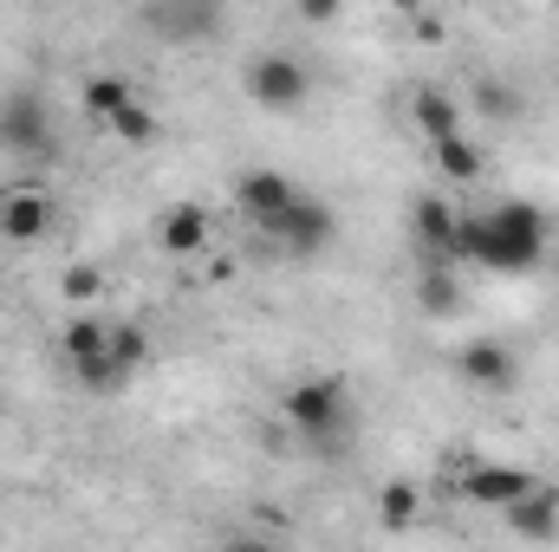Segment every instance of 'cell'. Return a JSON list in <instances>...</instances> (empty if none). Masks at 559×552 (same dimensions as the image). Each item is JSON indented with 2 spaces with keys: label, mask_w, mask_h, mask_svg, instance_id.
<instances>
[{
  "label": "cell",
  "mask_w": 559,
  "mask_h": 552,
  "mask_svg": "<svg viewBox=\"0 0 559 552\" xmlns=\"http://www.w3.org/2000/svg\"><path fill=\"white\" fill-rule=\"evenodd\" d=\"M547 254V215L534 202H495L488 215L462 221V261L488 274H527Z\"/></svg>",
  "instance_id": "1"
},
{
  "label": "cell",
  "mask_w": 559,
  "mask_h": 552,
  "mask_svg": "<svg viewBox=\"0 0 559 552\" xmlns=\"http://www.w3.org/2000/svg\"><path fill=\"white\" fill-rule=\"evenodd\" d=\"M280 410H286V422H293L312 448H325V455H338V442H345V429H352V397H345L338 377H299V384L280 397Z\"/></svg>",
  "instance_id": "2"
},
{
  "label": "cell",
  "mask_w": 559,
  "mask_h": 552,
  "mask_svg": "<svg viewBox=\"0 0 559 552\" xmlns=\"http://www.w3.org/2000/svg\"><path fill=\"white\" fill-rule=\"evenodd\" d=\"M241 92H248V105H261V111H299L306 98H312V72L293 59V52H254L248 65H241Z\"/></svg>",
  "instance_id": "3"
},
{
  "label": "cell",
  "mask_w": 559,
  "mask_h": 552,
  "mask_svg": "<svg viewBox=\"0 0 559 552\" xmlns=\"http://www.w3.org/2000/svg\"><path fill=\"white\" fill-rule=\"evenodd\" d=\"M0 149L7 156H52V105L39 85H7L0 98Z\"/></svg>",
  "instance_id": "4"
},
{
  "label": "cell",
  "mask_w": 559,
  "mask_h": 552,
  "mask_svg": "<svg viewBox=\"0 0 559 552\" xmlns=\"http://www.w3.org/2000/svg\"><path fill=\"white\" fill-rule=\"evenodd\" d=\"M261 235H267V241H280L286 254L312 261V254H325V248L338 241V215H332L319 195H306V189H299L280 215H267V221H261Z\"/></svg>",
  "instance_id": "5"
},
{
  "label": "cell",
  "mask_w": 559,
  "mask_h": 552,
  "mask_svg": "<svg viewBox=\"0 0 559 552\" xmlns=\"http://www.w3.org/2000/svg\"><path fill=\"white\" fill-rule=\"evenodd\" d=\"M143 20L163 46H209L222 33V0H143Z\"/></svg>",
  "instance_id": "6"
},
{
  "label": "cell",
  "mask_w": 559,
  "mask_h": 552,
  "mask_svg": "<svg viewBox=\"0 0 559 552\" xmlns=\"http://www.w3.org/2000/svg\"><path fill=\"white\" fill-rule=\"evenodd\" d=\"M455 371H462V384H475V391H488V397L514 391V377H521L514 351L495 345V338H468V345H455Z\"/></svg>",
  "instance_id": "7"
},
{
  "label": "cell",
  "mask_w": 559,
  "mask_h": 552,
  "mask_svg": "<svg viewBox=\"0 0 559 552\" xmlns=\"http://www.w3.org/2000/svg\"><path fill=\"white\" fill-rule=\"evenodd\" d=\"M46 235H52V202H46V189H33V182L7 189V195H0V241L33 248V241H46Z\"/></svg>",
  "instance_id": "8"
},
{
  "label": "cell",
  "mask_w": 559,
  "mask_h": 552,
  "mask_svg": "<svg viewBox=\"0 0 559 552\" xmlns=\"http://www.w3.org/2000/svg\"><path fill=\"white\" fill-rule=\"evenodd\" d=\"M411 235H417L423 254H462V215H455L436 189L411 202Z\"/></svg>",
  "instance_id": "9"
},
{
  "label": "cell",
  "mask_w": 559,
  "mask_h": 552,
  "mask_svg": "<svg viewBox=\"0 0 559 552\" xmlns=\"http://www.w3.org/2000/svg\"><path fill=\"white\" fill-rule=\"evenodd\" d=\"M527 488H540L527 468H501V461H475L468 475H462V501H475V507H508V501H521Z\"/></svg>",
  "instance_id": "10"
},
{
  "label": "cell",
  "mask_w": 559,
  "mask_h": 552,
  "mask_svg": "<svg viewBox=\"0 0 559 552\" xmlns=\"http://www.w3.org/2000/svg\"><path fill=\"white\" fill-rule=\"evenodd\" d=\"M156 241H163V254H202V248L215 241V221H209L202 202H176V208L156 221Z\"/></svg>",
  "instance_id": "11"
},
{
  "label": "cell",
  "mask_w": 559,
  "mask_h": 552,
  "mask_svg": "<svg viewBox=\"0 0 559 552\" xmlns=\"http://www.w3.org/2000/svg\"><path fill=\"white\" fill-rule=\"evenodd\" d=\"M293 195H299V182H293V176H280V169H241V176H235V202H241L254 221L280 215Z\"/></svg>",
  "instance_id": "12"
},
{
  "label": "cell",
  "mask_w": 559,
  "mask_h": 552,
  "mask_svg": "<svg viewBox=\"0 0 559 552\" xmlns=\"http://www.w3.org/2000/svg\"><path fill=\"white\" fill-rule=\"evenodd\" d=\"M501 514H508V527H514L521 540H554L559 533V494L554 488H527V494L508 501Z\"/></svg>",
  "instance_id": "13"
},
{
  "label": "cell",
  "mask_w": 559,
  "mask_h": 552,
  "mask_svg": "<svg viewBox=\"0 0 559 552\" xmlns=\"http://www.w3.org/2000/svg\"><path fill=\"white\" fill-rule=\"evenodd\" d=\"M429 163H436L442 182H481V169H488V156L475 149V137H462V131L429 137Z\"/></svg>",
  "instance_id": "14"
},
{
  "label": "cell",
  "mask_w": 559,
  "mask_h": 552,
  "mask_svg": "<svg viewBox=\"0 0 559 552\" xmlns=\"http://www.w3.org/2000/svg\"><path fill=\"white\" fill-rule=\"evenodd\" d=\"M411 124H417V137H449V131H462V105L442 92V85H417V98H411Z\"/></svg>",
  "instance_id": "15"
},
{
  "label": "cell",
  "mask_w": 559,
  "mask_h": 552,
  "mask_svg": "<svg viewBox=\"0 0 559 552\" xmlns=\"http://www.w3.org/2000/svg\"><path fill=\"white\" fill-rule=\"evenodd\" d=\"M79 98H85V111H92V118H111L118 105H131V98H138V85H131L124 72H92V79L79 85Z\"/></svg>",
  "instance_id": "16"
},
{
  "label": "cell",
  "mask_w": 559,
  "mask_h": 552,
  "mask_svg": "<svg viewBox=\"0 0 559 552\" xmlns=\"http://www.w3.org/2000/svg\"><path fill=\"white\" fill-rule=\"evenodd\" d=\"M118 137L131 143V149H150V143H163V124H156V111L143 105V98H131V105H118L111 118H105Z\"/></svg>",
  "instance_id": "17"
},
{
  "label": "cell",
  "mask_w": 559,
  "mask_h": 552,
  "mask_svg": "<svg viewBox=\"0 0 559 552\" xmlns=\"http://www.w3.org/2000/svg\"><path fill=\"white\" fill-rule=\"evenodd\" d=\"M111 345V325L105 319H72L66 332H59V351H66V364H79V358H98Z\"/></svg>",
  "instance_id": "18"
},
{
  "label": "cell",
  "mask_w": 559,
  "mask_h": 552,
  "mask_svg": "<svg viewBox=\"0 0 559 552\" xmlns=\"http://www.w3.org/2000/svg\"><path fill=\"white\" fill-rule=\"evenodd\" d=\"M72 377H79L85 391H124V384H131V364H118V358H111V345H105L98 358H79V364H72Z\"/></svg>",
  "instance_id": "19"
},
{
  "label": "cell",
  "mask_w": 559,
  "mask_h": 552,
  "mask_svg": "<svg viewBox=\"0 0 559 552\" xmlns=\"http://www.w3.org/2000/svg\"><path fill=\"white\" fill-rule=\"evenodd\" d=\"M417 507H423L417 481H384V488H378V514H384V527H411Z\"/></svg>",
  "instance_id": "20"
},
{
  "label": "cell",
  "mask_w": 559,
  "mask_h": 552,
  "mask_svg": "<svg viewBox=\"0 0 559 552\" xmlns=\"http://www.w3.org/2000/svg\"><path fill=\"white\" fill-rule=\"evenodd\" d=\"M417 305L429 312V319H455V312H462V286H455L449 274H423Z\"/></svg>",
  "instance_id": "21"
},
{
  "label": "cell",
  "mask_w": 559,
  "mask_h": 552,
  "mask_svg": "<svg viewBox=\"0 0 559 552\" xmlns=\"http://www.w3.org/2000/svg\"><path fill=\"white\" fill-rule=\"evenodd\" d=\"M475 105H481L488 118H501V124H508V118L521 111V98H514V85H501V79H481V85H475Z\"/></svg>",
  "instance_id": "22"
},
{
  "label": "cell",
  "mask_w": 559,
  "mask_h": 552,
  "mask_svg": "<svg viewBox=\"0 0 559 552\" xmlns=\"http://www.w3.org/2000/svg\"><path fill=\"white\" fill-rule=\"evenodd\" d=\"M111 358L138 371L143 358H150V332H143V325H111Z\"/></svg>",
  "instance_id": "23"
},
{
  "label": "cell",
  "mask_w": 559,
  "mask_h": 552,
  "mask_svg": "<svg viewBox=\"0 0 559 552\" xmlns=\"http://www.w3.org/2000/svg\"><path fill=\"white\" fill-rule=\"evenodd\" d=\"M59 292H66V299H79V305H92V299L105 292V274L79 261V267H66V274H59Z\"/></svg>",
  "instance_id": "24"
},
{
  "label": "cell",
  "mask_w": 559,
  "mask_h": 552,
  "mask_svg": "<svg viewBox=\"0 0 559 552\" xmlns=\"http://www.w3.org/2000/svg\"><path fill=\"white\" fill-rule=\"evenodd\" d=\"M338 13H345V0H299V20L306 26H332Z\"/></svg>",
  "instance_id": "25"
},
{
  "label": "cell",
  "mask_w": 559,
  "mask_h": 552,
  "mask_svg": "<svg viewBox=\"0 0 559 552\" xmlns=\"http://www.w3.org/2000/svg\"><path fill=\"white\" fill-rule=\"evenodd\" d=\"M391 7H411V0H391Z\"/></svg>",
  "instance_id": "26"
}]
</instances>
